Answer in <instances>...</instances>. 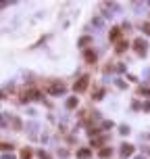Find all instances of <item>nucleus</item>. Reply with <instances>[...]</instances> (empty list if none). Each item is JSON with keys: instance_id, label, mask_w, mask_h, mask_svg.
I'll use <instances>...</instances> for the list:
<instances>
[{"instance_id": "nucleus-1", "label": "nucleus", "mask_w": 150, "mask_h": 159, "mask_svg": "<svg viewBox=\"0 0 150 159\" xmlns=\"http://www.w3.org/2000/svg\"><path fill=\"white\" fill-rule=\"evenodd\" d=\"M88 80H90V78H88V76H84L79 82H75V86H73V88H75V92H84V90L88 88Z\"/></svg>"}, {"instance_id": "nucleus-2", "label": "nucleus", "mask_w": 150, "mask_h": 159, "mask_svg": "<svg viewBox=\"0 0 150 159\" xmlns=\"http://www.w3.org/2000/svg\"><path fill=\"white\" fill-rule=\"evenodd\" d=\"M48 92H50V94H61V92H65V84H59V82H54L52 86L48 88Z\"/></svg>"}, {"instance_id": "nucleus-3", "label": "nucleus", "mask_w": 150, "mask_h": 159, "mask_svg": "<svg viewBox=\"0 0 150 159\" xmlns=\"http://www.w3.org/2000/svg\"><path fill=\"white\" fill-rule=\"evenodd\" d=\"M134 46H136V50H138L140 55H142V53H146V42H144L142 38H138V40L134 42Z\"/></svg>"}, {"instance_id": "nucleus-4", "label": "nucleus", "mask_w": 150, "mask_h": 159, "mask_svg": "<svg viewBox=\"0 0 150 159\" xmlns=\"http://www.w3.org/2000/svg\"><path fill=\"white\" fill-rule=\"evenodd\" d=\"M121 153H123V155H134V147L125 142V145H121Z\"/></svg>"}, {"instance_id": "nucleus-5", "label": "nucleus", "mask_w": 150, "mask_h": 159, "mask_svg": "<svg viewBox=\"0 0 150 159\" xmlns=\"http://www.w3.org/2000/svg\"><path fill=\"white\" fill-rule=\"evenodd\" d=\"M90 155H92L90 149H79V151H77V157H79V159H88Z\"/></svg>"}, {"instance_id": "nucleus-6", "label": "nucleus", "mask_w": 150, "mask_h": 159, "mask_svg": "<svg viewBox=\"0 0 150 159\" xmlns=\"http://www.w3.org/2000/svg\"><path fill=\"white\" fill-rule=\"evenodd\" d=\"M119 38H121V29H119V27H113V32H111V40L117 42Z\"/></svg>"}, {"instance_id": "nucleus-7", "label": "nucleus", "mask_w": 150, "mask_h": 159, "mask_svg": "<svg viewBox=\"0 0 150 159\" xmlns=\"http://www.w3.org/2000/svg\"><path fill=\"white\" fill-rule=\"evenodd\" d=\"M84 57H86V61H88V63H96V55H94L92 50H86V55H84Z\"/></svg>"}, {"instance_id": "nucleus-8", "label": "nucleus", "mask_w": 150, "mask_h": 159, "mask_svg": "<svg viewBox=\"0 0 150 159\" xmlns=\"http://www.w3.org/2000/svg\"><path fill=\"white\" fill-rule=\"evenodd\" d=\"M75 107H77V96H71L67 101V109H75Z\"/></svg>"}, {"instance_id": "nucleus-9", "label": "nucleus", "mask_w": 150, "mask_h": 159, "mask_svg": "<svg viewBox=\"0 0 150 159\" xmlns=\"http://www.w3.org/2000/svg\"><path fill=\"white\" fill-rule=\"evenodd\" d=\"M21 159H31V151L29 149H23L21 151Z\"/></svg>"}, {"instance_id": "nucleus-10", "label": "nucleus", "mask_w": 150, "mask_h": 159, "mask_svg": "<svg viewBox=\"0 0 150 159\" xmlns=\"http://www.w3.org/2000/svg\"><path fill=\"white\" fill-rule=\"evenodd\" d=\"M98 155H100V157H109V155H111V149H109V147L100 149V151H98Z\"/></svg>"}, {"instance_id": "nucleus-11", "label": "nucleus", "mask_w": 150, "mask_h": 159, "mask_svg": "<svg viewBox=\"0 0 150 159\" xmlns=\"http://www.w3.org/2000/svg\"><path fill=\"white\" fill-rule=\"evenodd\" d=\"M127 46H129L127 42H119V44H117V53H123V50L127 48Z\"/></svg>"}, {"instance_id": "nucleus-12", "label": "nucleus", "mask_w": 150, "mask_h": 159, "mask_svg": "<svg viewBox=\"0 0 150 159\" xmlns=\"http://www.w3.org/2000/svg\"><path fill=\"white\" fill-rule=\"evenodd\" d=\"M40 159H50V155H48V153H44V151H40Z\"/></svg>"}, {"instance_id": "nucleus-13", "label": "nucleus", "mask_w": 150, "mask_h": 159, "mask_svg": "<svg viewBox=\"0 0 150 159\" xmlns=\"http://www.w3.org/2000/svg\"><path fill=\"white\" fill-rule=\"evenodd\" d=\"M144 32H146V34H150V23H144Z\"/></svg>"}, {"instance_id": "nucleus-14", "label": "nucleus", "mask_w": 150, "mask_h": 159, "mask_svg": "<svg viewBox=\"0 0 150 159\" xmlns=\"http://www.w3.org/2000/svg\"><path fill=\"white\" fill-rule=\"evenodd\" d=\"M144 109H146V111H150V103H146V105H144Z\"/></svg>"}]
</instances>
